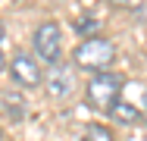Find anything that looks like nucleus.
<instances>
[{"label": "nucleus", "instance_id": "9b49d317", "mask_svg": "<svg viewBox=\"0 0 147 141\" xmlns=\"http://www.w3.org/2000/svg\"><path fill=\"white\" fill-rule=\"evenodd\" d=\"M6 66V28H3V19H0V69Z\"/></svg>", "mask_w": 147, "mask_h": 141}, {"label": "nucleus", "instance_id": "7ed1b4c3", "mask_svg": "<svg viewBox=\"0 0 147 141\" xmlns=\"http://www.w3.org/2000/svg\"><path fill=\"white\" fill-rule=\"evenodd\" d=\"M31 47H34V56L57 66L59 56H63V31H59L57 22H41L31 35Z\"/></svg>", "mask_w": 147, "mask_h": 141}, {"label": "nucleus", "instance_id": "9d476101", "mask_svg": "<svg viewBox=\"0 0 147 141\" xmlns=\"http://www.w3.org/2000/svg\"><path fill=\"white\" fill-rule=\"evenodd\" d=\"M3 104L9 107V113H13V119H19V116L25 113V107H22V97H19V94H3Z\"/></svg>", "mask_w": 147, "mask_h": 141}, {"label": "nucleus", "instance_id": "423d86ee", "mask_svg": "<svg viewBox=\"0 0 147 141\" xmlns=\"http://www.w3.org/2000/svg\"><path fill=\"white\" fill-rule=\"evenodd\" d=\"M110 119H116L122 125H131V122H141V113H138V107L131 100H119L116 107L110 110Z\"/></svg>", "mask_w": 147, "mask_h": 141}, {"label": "nucleus", "instance_id": "0eeeda50", "mask_svg": "<svg viewBox=\"0 0 147 141\" xmlns=\"http://www.w3.org/2000/svg\"><path fill=\"white\" fill-rule=\"evenodd\" d=\"M78 141H116V135H113V129H107L103 122H91V125H85V135Z\"/></svg>", "mask_w": 147, "mask_h": 141}, {"label": "nucleus", "instance_id": "f03ea898", "mask_svg": "<svg viewBox=\"0 0 147 141\" xmlns=\"http://www.w3.org/2000/svg\"><path fill=\"white\" fill-rule=\"evenodd\" d=\"M113 60H116V44L110 38H88L72 50V63L78 69H91L94 75L97 72H110Z\"/></svg>", "mask_w": 147, "mask_h": 141}, {"label": "nucleus", "instance_id": "6e6552de", "mask_svg": "<svg viewBox=\"0 0 147 141\" xmlns=\"http://www.w3.org/2000/svg\"><path fill=\"white\" fill-rule=\"evenodd\" d=\"M97 25H100V22H97L94 16H82V19H75V35H78L82 41L97 38V35H94V31H97Z\"/></svg>", "mask_w": 147, "mask_h": 141}, {"label": "nucleus", "instance_id": "39448f33", "mask_svg": "<svg viewBox=\"0 0 147 141\" xmlns=\"http://www.w3.org/2000/svg\"><path fill=\"white\" fill-rule=\"evenodd\" d=\"M75 69L72 66H63L57 63L53 69H50V75H44V88H47V97H53V100H66L72 91H75Z\"/></svg>", "mask_w": 147, "mask_h": 141}, {"label": "nucleus", "instance_id": "f257e3e1", "mask_svg": "<svg viewBox=\"0 0 147 141\" xmlns=\"http://www.w3.org/2000/svg\"><path fill=\"white\" fill-rule=\"evenodd\" d=\"M122 91H125V75H119L113 69L110 72H97L88 82V88H85V100H88V107H94V110L110 113L122 100Z\"/></svg>", "mask_w": 147, "mask_h": 141}, {"label": "nucleus", "instance_id": "20e7f679", "mask_svg": "<svg viewBox=\"0 0 147 141\" xmlns=\"http://www.w3.org/2000/svg\"><path fill=\"white\" fill-rule=\"evenodd\" d=\"M9 79L19 85V88H38L44 85V69H41V60L28 50H16L9 60Z\"/></svg>", "mask_w": 147, "mask_h": 141}, {"label": "nucleus", "instance_id": "1a4fd4ad", "mask_svg": "<svg viewBox=\"0 0 147 141\" xmlns=\"http://www.w3.org/2000/svg\"><path fill=\"white\" fill-rule=\"evenodd\" d=\"M135 91H138V100H131V104L141 113V122H147V85H135Z\"/></svg>", "mask_w": 147, "mask_h": 141}]
</instances>
